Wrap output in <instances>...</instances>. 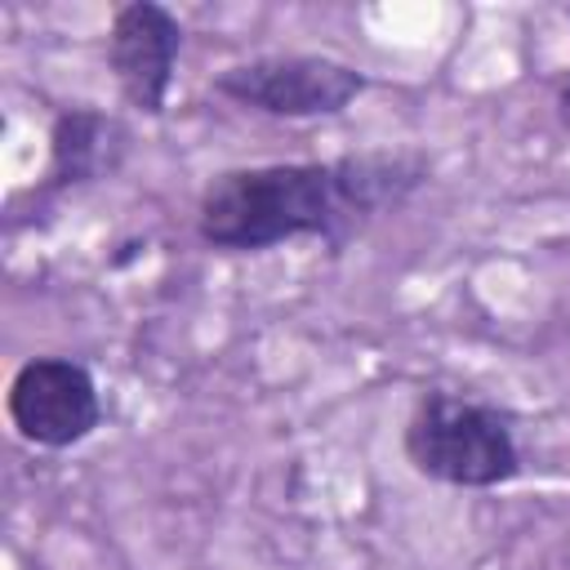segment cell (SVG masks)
Listing matches in <instances>:
<instances>
[{
    "label": "cell",
    "instance_id": "cell-1",
    "mask_svg": "<svg viewBox=\"0 0 570 570\" xmlns=\"http://www.w3.org/2000/svg\"><path fill=\"white\" fill-rule=\"evenodd\" d=\"M428 174L432 156L419 147L223 169L196 200V236L223 254H263L285 240H325L343 249L374 218L401 209Z\"/></svg>",
    "mask_w": 570,
    "mask_h": 570
},
{
    "label": "cell",
    "instance_id": "cell-2",
    "mask_svg": "<svg viewBox=\"0 0 570 570\" xmlns=\"http://www.w3.org/2000/svg\"><path fill=\"white\" fill-rule=\"evenodd\" d=\"M405 463L454 490H494L521 472V445L512 419L499 405L459 396V392H423L401 428Z\"/></svg>",
    "mask_w": 570,
    "mask_h": 570
},
{
    "label": "cell",
    "instance_id": "cell-3",
    "mask_svg": "<svg viewBox=\"0 0 570 570\" xmlns=\"http://www.w3.org/2000/svg\"><path fill=\"white\" fill-rule=\"evenodd\" d=\"M209 89L258 116L316 120L347 111L370 89V76L325 53H258L214 71Z\"/></svg>",
    "mask_w": 570,
    "mask_h": 570
},
{
    "label": "cell",
    "instance_id": "cell-4",
    "mask_svg": "<svg viewBox=\"0 0 570 570\" xmlns=\"http://www.w3.org/2000/svg\"><path fill=\"white\" fill-rule=\"evenodd\" d=\"M9 428L36 450H71L102 423V396L85 361L27 356L4 392Z\"/></svg>",
    "mask_w": 570,
    "mask_h": 570
},
{
    "label": "cell",
    "instance_id": "cell-5",
    "mask_svg": "<svg viewBox=\"0 0 570 570\" xmlns=\"http://www.w3.org/2000/svg\"><path fill=\"white\" fill-rule=\"evenodd\" d=\"M183 53V22L156 0H129L107 27V71L138 116H165L174 67Z\"/></svg>",
    "mask_w": 570,
    "mask_h": 570
},
{
    "label": "cell",
    "instance_id": "cell-6",
    "mask_svg": "<svg viewBox=\"0 0 570 570\" xmlns=\"http://www.w3.org/2000/svg\"><path fill=\"white\" fill-rule=\"evenodd\" d=\"M129 151V129L98 107H62L49 125V160L36 196H67L98 178H111Z\"/></svg>",
    "mask_w": 570,
    "mask_h": 570
},
{
    "label": "cell",
    "instance_id": "cell-7",
    "mask_svg": "<svg viewBox=\"0 0 570 570\" xmlns=\"http://www.w3.org/2000/svg\"><path fill=\"white\" fill-rule=\"evenodd\" d=\"M552 116H557V125L570 134V71L561 76V85H557V94H552Z\"/></svg>",
    "mask_w": 570,
    "mask_h": 570
}]
</instances>
